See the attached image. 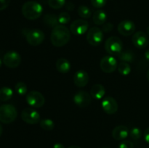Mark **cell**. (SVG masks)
I'll return each instance as SVG.
<instances>
[{"label": "cell", "instance_id": "cell-38", "mask_svg": "<svg viewBox=\"0 0 149 148\" xmlns=\"http://www.w3.org/2000/svg\"><path fill=\"white\" fill-rule=\"evenodd\" d=\"M145 57L147 60L149 61V49L145 52Z\"/></svg>", "mask_w": 149, "mask_h": 148}, {"label": "cell", "instance_id": "cell-17", "mask_svg": "<svg viewBox=\"0 0 149 148\" xmlns=\"http://www.w3.org/2000/svg\"><path fill=\"white\" fill-rule=\"evenodd\" d=\"M129 129L126 126L120 125L117 126L112 131V136L114 139L117 141L123 140L126 139L129 135Z\"/></svg>", "mask_w": 149, "mask_h": 148}, {"label": "cell", "instance_id": "cell-23", "mask_svg": "<svg viewBox=\"0 0 149 148\" xmlns=\"http://www.w3.org/2000/svg\"><path fill=\"white\" fill-rule=\"evenodd\" d=\"M43 20L45 24L47 25L48 26H50V27L54 28L58 25V17L54 14L45 15L44 16Z\"/></svg>", "mask_w": 149, "mask_h": 148}, {"label": "cell", "instance_id": "cell-34", "mask_svg": "<svg viewBox=\"0 0 149 148\" xmlns=\"http://www.w3.org/2000/svg\"><path fill=\"white\" fill-rule=\"evenodd\" d=\"M10 0H0V11L5 10L9 6Z\"/></svg>", "mask_w": 149, "mask_h": 148}, {"label": "cell", "instance_id": "cell-19", "mask_svg": "<svg viewBox=\"0 0 149 148\" xmlns=\"http://www.w3.org/2000/svg\"><path fill=\"white\" fill-rule=\"evenodd\" d=\"M55 67H56V69L58 72L65 74L69 72L70 69H71V63L65 58H59L57 60Z\"/></svg>", "mask_w": 149, "mask_h": 148}, {"label": "cell", "instance_id": "cell-24", "mask_svg": "<svg viewBox=\"0 0 149 148\" xmlns=\"http://www.w3.org/2000/svg\"><path fill=\"white\" fill-rule=\"evenodd\" d=\"M78 15L83 19H88L92 16V11L88 7L85 5H81L77 10Z\"/></svg>", "mask_w": 149, "mask_h": 148}, {"label": "cell", "instance_id": "cell-4", "mask_svg": "<svg viewBox=\"0 0 149 148\" xmlns=\"http://www.w3.org/2000/svg\"><path fill=\"white\" fill-rule=\"evenodd\" d=\"M122 43L118 36H111L105 42V49L109 54L112 55H119L122 50Z\"/></svg>", "mask_w": 149, "mask_h": 148}, {"label": "cell", "instance_id": "cell-11", "mask_svg": "<svg viewBox=\"0 0 149 148\" xmlns=\"http://www.w3.org/2000/svg\"><path fill=\"white\" fill-rule=\"evenodd\" d=\"M74 103L79 107H86L91 103L92 97L88 92L85 91H79L74 96Z\"/></svg>", "mask_w": 149, "mask_h": 148}, {"label": "cell", "instance_id": "cell-6", "mask_svg": "<svg viewBox=\"0 0 149 148\" xmlns=\"http://www.w3.org/2000/svg\"><path fill=\"white\" fill-rule=\"evenodd\" d=\"M21 118L26 123L36 124L40 122V114L33 107H26L22 111Z\"/></svg>", "mask_w": 149, "mask_h": 148}, {"label": "cell", "instance_id": "cell-29", "mask_svg": "<svg viewBox=\"0 0 149 148\" xmlns=\"http://www.w3.org/2000/svg\"><path fill=\"white\" fill-rule=\"evenodd\" d=\"M58 20L60 24L65 25L68 23V22L71 20V17H70V15L68 12H63L60 13L59 15L58 16Z\"/></svg>", "mask_w": 149, "mask_h": 148}, {"label": "cell", "instance_id": "cell-2", "mask_svg": "<svg viewBox=\"0 0 149 148\" xmlns=\"http://www.w3.org/2000/svg\"><path fill=\"white\" fill-rule=\"evenodd\" d=\"M21 11L23 15L26 19L33 20L38 19L42 15L43 7L37 1H29L23 4Z\"/></svg>", "mask_w": 149, "mask_h": 148}, {"label": "cell", "instance_id": "cell-12", "mask_svg": "<svg viewBox=\"0 0 149 148\" xmlns=\"http://www.w3.org/2000/svg\"><path fill=\"white\" fill-rule=\"evenodd\" d=\"M89 24L88 22L83 19H78L71 23L70 26V30L74 35L80 36L87 32L88 30Z\"/></svg>", "mask_w": 149, "mask_h": 148}, {"label": "cell", "instance_id": "cell-33", "mask_svg": "<svg viewBox=\"0 0 149 148\" xmlns=\"http://www.w3.org/2000/svg\"><path fill=\"white\" fill-rule=\"evenodd\" d=\"M113 29V25L111 23H105L103 25V27H102L101 30H103V32L105 33H109V32L111 31Z\"/></svg>", "mask_w": 149, "mask_h": 148}, {"label": "cell", "instance_id": "cell-5", "mask_svg": "<svg viewBox=\"0 0 149 148\" xmlns=\"http://www.w3.org/2000/svg\"><path fill=\"white\" fill-rule=\"evenodd\" d=\"M45 35L40 29H31L29 30L26 34V39L28 43L33 46L40 45L44 41Z\"/></svg>", "mask_w": 149, "mask_h": 148}, {"label": "cell", "instance_id": "cell-1", "mask_svg": "<svg viewBox=\"0 0 149 148\" xmlns=\"http://www.w3.org/2000/svg\"><path fill=\"white\" fill-rule=\"evenodd\" d=\"M70 38L71 33L69 29L63 25H58L52 28L50 40L53 46L56 47L65 46L69 41Z\"/></svg>", "mask_w": 149, "mask_h": 148}, {"label": "cell", "instance_id": "cell-27", "mask_svg": "<svg viewBox=\"0 0 149 148\" xmlns=\"http://www.w3.org/2000/svg\"><path fill=\"white\" fill-rule=\"evenodd\" d=\"M48 5L54 10H58L65 4V0H48Z\"/></svg>", "mask_w": 149, "mask_h": 148}, {"label": "cell", "instance_id": "cell-21", "mask_svg": "<svg viewBox=\"0 0 149 148\" xmlns=\"http://www.w3.org/2000/svg\"><path fill=\"white\" fill-rule=\"evenodd\" d=\"M13 95V91L10 87L4 86L0 89V100L2 102L8 101L12 98Z\"/></svg>", "mask_w": 149, "mask_h": 148}, {"label": "cell", "instance_id": "cell-25", "mask_svg": "<svg viewBox=\"0 0 149 148\" xmlns=\"http://www.w3.org/2000/svg\"><path fill=\"white\" fill-rule=\"evenodd\" d=\"M39 124H40V127L42 129L48 131H52L55 128V123H54L53 120L49 118L42 119L39 122Z\"/></svg>", "mask_w": 149, "mask_h": 148}, {"label": "cell", "instance_id": "cell-37", "mask_svg": "<svg viewBox=\"0 0 149 148\" xmlns=\"http://www.w3.org/2000/svg\"><path fill=\"white\" fill-rule=\"evenodd\" d=\"M53 148H65V147L61 143H56L53 145Z\"/></svg>", "mask_w": 149, "mask_h": 148}, {"label": "cell", "instance_id": "cell-20", "mask_svg": "<svg viewBox=\"0 0 149 148\" xmlns=\"http://www.w3.org/2000/svg\"><path fill=\"white\" fill-rule=\"evenodd\" d=\"M107 20V14L103 10H96L93 15V20L95 24L97 26H103Z\"/></svg>", "mask_w": 149, "mask_h": 148}, {"label": "cell", "instance_id": "cell-32", "mask_svg": "<svg viewBox=\"0 0 149 148\" xmlns=\"http://www.w3.org/2000/svg\"><path fill=\"white\" fill-rule=\"evenodd\" d=\"M133 143L129 140L122 141L119 145V148H133Z\"/></svg>", "mask_w": 149, "mask_h": 148}, {"label": "cell", "instance_id": "cell-35", "mask_svg": "<svg viewBox=\"0 0 149 148\" xmlns=\"http://www.w3.org/2000/svg\"><path fill=\"white\" fill-rule=\"evenodd\" d=\"M144 139H145L146 142L149 144V127L147 128L144 132Z\"/></svg>", "mask_w": 149, "mask_h": 148}, {"label": "cell", "instance_id": "cell-40", "mask_svg": "<svg viewBox=\"0 0 149 148\" xmlns=\"http://www.w3.org/2000/svg\"><path fill=\"white\" fill-rule=\"evenodd\" d=\"M68 148H81V147L79 146H77V145H73V146L69 147H68Z\"/></svg>", "mask_w": 149, "mask_h": 148}, {"label": "cell", "instance_id": "cell-9", "mask_svg": "<svg viewBox=\"0 0 149 148\" xmlns=\"http://www.w3.org/2000/svg\"><path fill=\"white\" fill-rule=\"evenodd\" d=\"M21 56L15 51H9L3 57V63L9 68H15L21 63Z\"/></svg>", "mask_w": 149, "mask_h": 148}, {"label": "cell", "instance_id": "cell-28", "mask_svg": "<svg viewBox=\"0 0 149 148\" xmlns=\"http://www.w3.org/2000/svg\"><path fill=\"white\" fill-rule=\"evenodd\" d=\"M15 91L19 95H24L27 93L28 87L24 82H18L15 85Z\"/></svg>", "mask_w": 149, "mask_h": 148}, {"label": "cell", "instance_id": "cell-13", "mask_svg": "<svg viewBox=\"0 0 149 148\" xmlns=\"http://www.w3.org/2000/svg\"><path fill=\"white\" fill-rule=\"evenodd\" d=\"M103 111L109 115H113L117 112L118 103L112 97H106L103 100L101 103Z\"/></svg>", "mask_w": 149, "mask_h": 148}, {"label": "cell", "instance_id": "cell-42", "mask_svg": "<svg viewBox=\"0 0 149 148\" xmlns=\"http://www.w3.org/2000/svg\"><path fill=\"white\" fill-rule=\"evenodd\" d=\"M146 33L149 36V26L146 28Z\"/></svg>", "mask_w": 149, "mask_h": 148}, {"label": "cell", "instance_id": "cell-8", "mask_svg": "<svg viewBox=\"0 0 149 148\" xmlns=\"http://www.w3.org/2000/svg\"><path fill=\"white\" fill-rule=\"evenodd\" d=\"M28 104L33 108H39L45 103V98L42 93L37 91H29L26 97Z\"/></svg>", "mask_w": 149, "mask_h": 148}, {"label": "cell", "instance_id": "cell-41", "mask_svg": "<svg viewBox=\"0 0 149 148\" xmlns=\"http://www.w3.org/2000/svg\"><path fill=\"white\" fill-rule=\"evenodd\" d=\"M146 77H147V79H148V82H149V69L148 71V72H147V74H146Z\"/></svg>", "mask_w": 149, "mask_h": 148}, {"label": "cell", "instance_id": "cell-30", "mask_svg": "<svg viewBox=\"0 0 149 148\" xmlns=\"http://www.w3.org/2000/svg\"><path fill=\"white\" fill-rule=\"evenodd\" d=\"M130 136L132 139H139L142 136V131L141 129L138 127H134L130 131Z\"/></svg>", "mask_w": 149, "mask_h": 148}, {"label": "cell", "instance_id": "cell-15", "mask_svg": "<svg viewBox=\"0 0 149 148\" xmlns=\"http://www.w3.org/2000/svg\"><path fill=\"white\" fill-rule=\"evenodd\" d=\"M132 41L135 47L143 49L148 46L149 39L148 35L143 31H138L132 36Z\"/></svg>", "mask_w": 149, "mask_h": 148}, {"label": "cell", "instance_id": "cell-3", "mask_svg": "<svg viewBox=\"0 0 149 148\" xmlns=\"http://www.w3.org/2000/svg\"><path fill=\"white\" fill-rule=\"evenodd\" d=\"M17 116V111L13 104H4L0 106V122L5 124L13 123Z\"/></svg>", "mask_w": 149, "mask_h": 148}, {"label": "cell", "instance_id": "cell-22", "mask_svg": "<svg viewBox=\"0 0 149 148\" xmlns=\"http://www.w3.org/2000/svg\"><path fill=\"white\" fill-rule=\"evenodd\" d=\"M119 58L120 60L122 62H133L135 59V55L133 52L130 50L124 51V52H121L118 55Z\"/></svg>", "mask_w": 149, "mask_h": 148}, {"label": "cell", "instance_id": "cell-10", "mask_svg": "<svg viewBox=\"0 0 149 148\" xmlns=\"http://www.w3.org/2000/svg\"><path fill=\"white\" fill-rule=\"evenodd\" d=\"M100 67L102 71L106 73H111L117 68V61L113 57L107 55L101 59Z\"/></svg>", "mask_w": 149, "mask_h": 148}, {"label": "cell", "instance_id": "cell-16", "mask_svg": "<svg viewBox=\"0 0 149 148\" xmlns=\"http://www.w3.org/2000/svg\"><path fill=\"white\" fill-rule=\"evenodd\" d=\"M74 84L77 87H84L88 84L89 75L84 70L77 71L74 76Z\"/></svg>", "mask_w": 149, "mask_h": 148}, {"label": "cell", "instance_id": "cell-7", "mask_svg": "<svg viewBox=\"0 0 149 148\" xmlns=\"http://www.w3.org/2000/svg\"><path fill=\"white\" fill-rule=\"evenodd\" d=\"M103 39V32L97 27H93L89 29L87 33V41L90 45L94 46H99Z\"/></svg>", "mask_w": 149, "mask_h": 148}, {"label": "cell", "instance_id": "cell-39", "mask_svg": "<svg viewBox=\"0 0 149 148\" xmlns=\"http://www.w3.org/2000/svg\"><path fill=\"white\" fill-rule=\"evenodd\" d=\"M2 132H3V128L2 126H1V125L0 124V136H1V135L2 134Z\"/></svg>", "mask_w": 149, "mask_h": 148}, {"label": "cell", "instance_id": "cell-14", "mask_svg": "<svg viewBox=\"0 0 149 148\" xmlns=\"http://www.w3.org/2000/svg\"><path fill=\"white\" fill-rule=\"evenodd\" d=\"M117 30L119 33L122 36H129L135 33V25L132 20H123L118 25Z\"/></svg>", "mask_w": 149, "mask_h": 148}, {"label": "cell", "instance_id": "cell-44", "mask_svg": "<svg viewBox=\"0 0 149 148\" xmlns=\"http://www.w3.org/2000/svg\"><path fill=\"white\" fill-rule=\"evenodd\" d=\"M103 148H107V147H103Z\"/></svg>", "mask_w": 149, "mask_h": 148}, {"label": "cell", "instance_id": "cell-36", "mask_svg": "<svg viewBox=\"0 0 149 148\" xmlns=\"http://www.w3.org/2000/svg\"><path fill=\"white\" fill-rule=\"evenodd\" d=\"M65 7H66L67 10H69V11H72V10H74V5L73 4L72 2L67 3V4H66V6H65Z\"/></svg>", "mask_w": 149, "mask_h": 148}, {"label": "cell", "instance_id": "cell-43", "mask_svg": "<svg viewBox=\"0 0 149 148\" xmlns=\"http://www.w3.org/2000/svg\"><path fill=\"white\" fill-rule=\"evenodd\" d=\"M1 64H2V61H1V59H0V68H1Z\"/></svg>", "mask_w": 149, "mask_h": 148}, {"label": "cell", "instance_id": "cell-26", "mask_svg": "<svg viewBox=\"0 0 149 148\" xmlns=\"http://www.w3.org/2000/svg\"><path fill=\"white\" fill-rule=\"evenodd\" d=\"M118 71L122 75H128L131 72V67L128 62H122L118 65Z\"/></svg>", "mask_w": 149, "mask_h": 148}, {"label": "cell", "instance_id": "cell-31", "mask_svg": "<svg viewBox=\"0 0 149 148\" xmlns=\"http://www.w3.org/2000/svg\"><path fill=\"white\" fill-rule=\"evenodd\" d=\"M107 0H91V4L95 8H102L106 4Z\"/></svg>", "mask_w": 149, "mask_h": 148}, {"label": "cell", "instance_id": "cell-18", "mask_svg": "<svg viewBox=\"0 0 149 148\" xmlns=\"http://www.w3.org/2000/svg\"><path fill=\"white\" fill-rule=\"evenodd\" d=\"M106 93L105 87L102 84H97L93 86L90 89V95L95 100H100L103 98Z\"/></svg>", "mask_w": 149, "mask_h": 148}]
</instances>
